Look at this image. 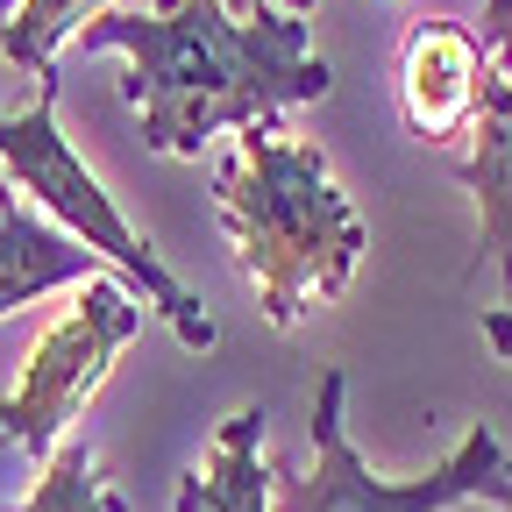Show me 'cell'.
<instances>
[{"mask_svg":"<svg viewBox=\"0 0 512 512\" xmlns=\"http://www.w3.org/2000/svg\"><path fill=\"white\" fill-rule=\"evenodd\" d=\"M79 57H128V107L143 114V150L200 157L221 128L278 121L299 100H328L335 64L306 50V15H249L235 22L221 0H164L157 15L107 8L72 36Z\"/></svg>","mask_w":512,"mask_h":512,"instance_id":"obj_1","label":"cell"},{"mask_svg":"<svg viewBox=\"0 0 512 512\" xmlns=\"http://www.w3.org/2000/svg\"><path fill=\"white\" fill-rule=\"evenodd\" d=\"M214 214L271 328H299L306 306H335L370 249L328 150L278 121L242 128V157L214 171Z\"/></svg>","mask_w":512,"mask_h":512,"instance_id":"obj_2","label":"cell"},{"mask_svg":"<svg viewBox=\"0 0 512 512\" xmlns=\"http://www.w3.org/2000/svg\"><path fill=\"white\" fill-rule=\"evenodd\" d=\"M57 93H64V64H50L36 100L22 114H0V157H8V178L29 192V200L100 256H114V264L128 271V285H136L164 320H171V335L192 349V356H207L214 349V313L200 306V292H185V278L164 264V256L121 221V207L107 200V185L79 164V150L64 143V128H57Z\"/></svg>","mask_w":512,"mask_h":512,"instance_id":"obj_3","label":"cell"},{"mask_svg":"<svg viewBox=\"0 0 512 512\" xmlns=\"http://www.w3.org/2000/svg\"><path fill=\"white\" fill-rule=\"evenodd\" d=\"M448 505H512V456L477 420L463 448L427 477H377L349 441V370L328 363L313 384V470H271V512H448Z\"/></svg>","mask_w":512,"mask_h":512,"instance_id":"obj_4","label":"cell"},{"mask_svg":"<svg viewBox=\"0 0 512 512\" xmlns=\"http://www.w3.org/2000/svg\"><path fill=\"white\" fill-rule=\"evenodd\" d=\"M136 335H143V306L128 299V285H114L107 271L86 278V292L64 306V320H50L43 342L29 349L15 392L0 399V441H15L50 463L64 427L79 420V406L100 392V377L114 370V356Z\"/></svg>","mask_w":512,"mask_h":512,"instance_id":"obj_5","label":"cell"},{"mask_svg":"<svg viewBox=\"0 0 512 512\" xmlns=\"http://www.w3.org/2000/svg\"><path fill=\"white\" fill-rule=\"evenodd\" d=\"M484 43L470 22H413L406 57H399V100H406V128L420 143H448L477 121V93H484Z\"/></svg>","mask_w":512,"mask_h":512,"instance_id":"obj_6","label":"cell"},{"mask_svg":"<svg viewBox=\"0 0 512 512\" xmlns=\"http://www.w3.org/2000/svg\"><path fill=\"white\" fill-rule=\"evenodd\" d=\"M470 136H477V150L456 164V178L477 192V235H484V256L505 285L498 306H512V79L505 72H484Z\"/></svg>","mask_w":512,"mask_h":512,"instance_id":"obj_7","label":"cell"},{"mask_svg":"<svg viewBox=\"0 0 512 512\" xmlns=\"http://www.w3.org/2000/svg\"><path fill=\"white\" fill-rule=\"evenodd\" d=\"M264 406H242L221 420L200 470L178 477V512H271V463H264Z\"/></svg>","mask_w":512,"mask_h":512,"instance_id":"obj_8","label":"cell"},{"mask_svg":"<svg viewBox=\"0 0 512 512\" xmlns=\"http://www.w3.org/2000/svg\"><path fill=\"white\" fill-rule=\"evenodd\" d=\"M72 278H100L86 242H72L64 228L36 221L22 200L0 207V313H15V306H29V299H43L57 285H72Z\"/></svg>","mask_w":512,"mask_h":512,"instance_id":"obj_9","label":"cell"},{"mask_svg":"<svg viewBox=\"0 0 512 512\" xmlns=\"http://www.w3.org/2000/svg\"><path fill=\"white\" fill-rule=\"evenodd\" d=\"M93 15H107V0H15V15L0 22V57L43 79L57 64V50L72 43Z\"/></svg>","mask_w":512,"mask_h":512,"instance_id":"obj_10","label":"cell"},{"mask_svg":"<svg viewBox=\"0 0 512 512\" xmlns=\"http://www.w3.org/2000/svg\"><path fill=\"white\" fill-rule=\"evenodd\" d=\"M15 512H121V498L100 484V463H93L86 441H57L43 477H36V491Z\"/></svg>","mask_w":512,"mask_h":512,"instance_id":"obj_11","label":"cell"},{"mask_svg":"<svg viewBox=\"0 0 512 512\" xmlns=\"http://www.w3.org/2000/svg\"><path fill=\"white\" fill-rule=\"evenodd\" d=\"M477 43L505 57V79H512V0H484V29H477Z\"/></svg>","mask_w":512,"mask_h":512,"instance_id":"obj_12","label":"cell"},{"mask_svg":"<svg viewBox=\"0 0 512 512\" xmlns=\"http://www.w3.org/2000/svg\"><path fill=\"white\" fill-rule=\"evenodd\" d=\"M484 342L512 363V306H484Z\"/></svg>","mask_w":512,"mask_h":512,"instance_id":"obj_13","label":"cell"},{"mask_svg":"<svg viewBox=\"0 0 512 512\" xmlns=\"http://www.w3.org/2000/svg\"><path fill=\"white\" fill-rule=\"evenodd\" d=\"M221 8H228L235 22H249V15H264V0H221Z\"/></svg>","mask_w":512,"mask_h":512,"instance_id":"obj_14","label":"cell"},{"mask_svg":"<svg viewBox=\"0 0 512 512\" xmlns=\"http://www.w3.org/2000/svg\"><path fill=\"white\" fill-rule=\"evenodd\" d=\"M285 15H313V0H285Z\"/></svg>","mask_w":512,"mask_h":512,"instance_id":"obj_15","label":"cell"},{"mask_svg":"<svg viewBox=\"0 0 512 512\" xmlns=\"http://www.w3.org/2000/svg\"><path fill=\"white\" fill-rule=\"evenodd\" d=\"M8 200H15V192H8V178H0V207H8Z\"/></svg>","mask_w":512,"mask_h":512,"instance_id":"obj_16","label":"cell"},{"mask_svg":"<svg viewBox=\"0 0 512 512\" xmlns=\"http://www.w3.org/2000/svg\"><path fill=\"white\" fill-rule=\"evenodd\" d=\"M8 15H15V0H0V22H8Z\"/></svg>","mask_w":512,"mask_h":512,"instance_id":"obj_17","label":"cell"}]
</instances>
